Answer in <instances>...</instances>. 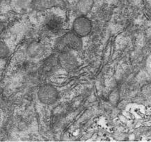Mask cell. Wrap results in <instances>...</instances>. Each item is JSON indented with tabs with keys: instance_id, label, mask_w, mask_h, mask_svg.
I'll return each mask as SVG.
<instances>
[{
	"instance_id": "6da1fadb",
	"label": "cell",
	"mask_w": 151,
	"mask_h": 142,
	"mask_svg": "<svg viewBox=\"0 0 151 142\" xmlns=\"http://www.w3.org/2000/svg\"><path fill=\"white\" fill-rule=\"evenodd\" d=\"M83 43L82 38L74 32H68L57 40L55 44V49L59 53L63 52L80 51L82 49Z\"/></svg>"
},
{
	"instance_id": "7a4b0ae2",
	"label": "cell",
	"mask_w": 151,
	"mask_h": 142,
	"mask_svg": "<svg viewBox=\"0 0 151 142\" xmlns=\"http://www.w3.org/2000/svg\"><path fill=\"white\" fill-rule=\"evenodd\" d=\"M38 98L42 104L52 105L57 101L59 92L53 85L45 84L42 85L38 89Z\"/></svg>"
},
{
	"instance_id": "3957f363",
	"label": "cell",
	"mask_w": 151,
	"mask_h": 142,
	"mask_svg": "<svg viewBox=\"0 0 151 142\" xmlns=\"http://www.w3.org/2000/svg\"><path fill=\"white\" fill-rule=\"evenodd\" d=\"M92 30V22L85 15H79L73 24V31L81 38L87 36Z\"/></svg>"
},
{
	"instance_id": "277c9868",
	"label": "cell",
	"mask_w": 151,
	"mask_h": 142,
	"mask_svg": "<svg viewBox=\"0 0 151 142\" xmlns=\"http://www.w3.org/2000/svg\"><path fill=\"white\" fill-rule=\"evenodd\" d=\"M59 66L67 72H73L78 67V61L76 57L70 52H61L57 56Z\"/></svg>"
},
{
	"instance_id": "5b68a950",
	"label": "cell",
	"mask_w": 151,
	"mask_h": 142,
	"mask_svg": "<svg viewBox=\"0 0 151 142\" xmlns=\"http://www.w3.org/2000/svg\"><path fill=\"white\" fill-rule=\"evenodd\" d=\"M66 6L64 0H33L32 9L36 11H43L52 8L64 9Z\"/></svg>"
},
{
	"instance_id": "8992f818",
	"label": "cell",
	"mask_w": 151,
	"mask_h": 142,
	"mask_svg": "<svg viewBox=\"0 0 151 142\" xmlns=\"http://www.w3.org/2000/svg\"><path fill=\"white\" fill-rule=\"evenodd\" d=\"M46 30L52 34H59L63 29V20L56 15H50L45 21Z\"/></svg>"
},
{
	"instance_id": "52a82bcc",
	"label": "cell",
	"mask_w": 151,
	"mask_h": 142,
	"mask_svg": "<svg viewBox=\"0 0 151 142\" xmlns=\"http://www.w3.org/2000/svg\"><path fill=\"white\" fill-rule=\"evenodd\" d=\"M26 52L31 59H38L45 54V47L39 42L33 41L28 45Z\"/></svg>"
},
{
	"instance_id": "ba28073f",
	"label": "cell",
	"mask_w": 151,
	"mask_h": 142,
	"mask_svg": "<svg viewBox=\"0 0 151 142\" xmlns=\"http://www.w3.org/2000/svg\"><path fill=\"white\" fill-rule=\"evenodd\" d=\"M57 65H59L57 61V57L52 55L48 57L47 59L44 61L42 65L40 68V73L43 76L47 77L52 75L55 71Z\"/></svg>"
},
{
	"instance_id": "9c48e42d",
	"label": "cell",
	"mask_w": 151,
	"mask_h": 142,
	"mask_svg": "<svg viewBox=\"0 0 151 142\" xmlns=\"http://www.w3.org/2000/svg\"><path fill=\"white\" fill-rule=\"evenodd\" d=\"M33 0H10V6L15 12L22 13L32 7Z\"/></svg>"
},
{
	"instance_id": "30bf717a",
	"label": "cell",
	"mask_w": 151,
	"mask_h": 142,
	"mask_svg": "<svg viewBox=\"0 0 151 142\" xmlns=\"http://www.w3.org/2000/svg\"><path fill=\"white\" fill-rule=\"evenodd\" d=\"M94 5L93 0H78L76 4L77 13L79 15H86L91 11Z\"/></svg>"
},
{
	"instance_id": "8fae6325",
	"label": "cell",
	"mask_w": 151,
	"mask_h": 142,
	"mask_svg": "<svg viewBox=\"0 0 151 142\" xmlns=\"http://www.w3.org/2000/svg\"><path fill=\"white\" fill-rule=\"evenodd\" d=\"M9 48L3 40H0V59L6 58L9 54Z\"/></svg>"
},
{
	"instance_id": "7c38bea8",
	"label": "cell",
	"mask_w": 151,
	"mask_h": 142,
	"mask_svg": "<svg viewBox=\"0 0 151 142\" xmlns=\"http://www.w3.org/2000/svg\"><path fill=\"white\" fill-rule=\"evenodd\" d=\"M4 25L3 23L0 21V34L2 33V32L4 31Z\"/></svg>"
}]
</instances>
